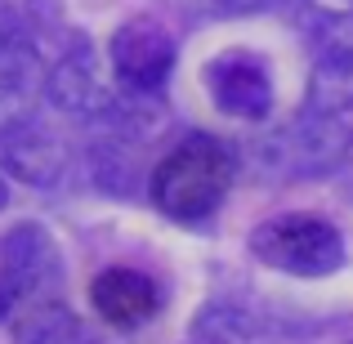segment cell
Instances as JSON below:
<instances>
[{"label": "cell", "instance_id": "9a60e30c", "mask_svg": "<svg viewBox=\"0 0 353 344\" xmlns=\"http://www.w3.org/2000/svg\"><path fill=\"white\" fill-rule=\"evenodd\" d=\"M192 344H224V340H215V336H210V340H192Z\"/></svg>", "mask_w": 353, "mask_h": 344}, {"label": "cell", "instance_id": "8992f818", "mask_svg": "<svg viewBox=\"0 0 353 344\" xmlns=\"http://www.w3.org/2000/svg\"><path fill=\"white\" fill-rule=\"evenodd\" d=\"M45 99L72 117H108L112 112V85H108V68L90 41H77L59 63L50 68L45 81Z\"/></svg>", "mask_w": 353, "mask_h": 344}, {"label": "cell", "instance_id": "6da1fadb", "mask_svg": "<svg viewBox=\"0 0 353 344\" xmlns=\"http://www.w3.org/2000/svg\"><path fill=\"white\" fill-rule=\"evenodd\" d=\"M233 174H237V161L219 139L188 134L157 161L148 192H152V206L161 215H170L174 224H206L224 206Z\"/></svg>", "mask_w": 353, "mask_h": 344}, {"label": "cell", "instance_id": "7a4b0ae2", "mask_svg": "<svg viewBox=\"0 0 353 344\" xmlns=\"http://www.w3.org/2000/svg\"><path fill=\"white\" fill-rule=\"evenodd\" d=\"M250 255L291 277H331L345 264V237L331 219L291 210L250 232Z\"/></svg>", "mask_w": 353, "mask_h": 344}, {"label": "cell", "instance_id": "5bb4252c", "mask_svg": "<svg viewBox=\"0 0 353 344\" xmlns=\"http://www.w3.org/2000/svg\"><path fill=\"white\" fill-rule=\"evenodd\" d=\"M0 322H9V295L0 291Z\"/></svg>", "mask_w": 353, "mask_h": 344}, {"label": "cell", "instance_id": "52a82bcc", "mask_svg": "<svg viewBox=\"0 0 353 344\" xmlns=\"http://www.w3.org/2000/svg\"><path fill=\"white\" fill-rule=\"evenodd\" d=\"M210 103L233 121H259L273 112V77L255 54H219L206 68Z\"/></svg>", "mask_w": 353, "mask_h": 344}, {"label": "cell", "instance_id": "ba28073f", "mask_svg": "<svg viewBox=\"0 0 353 344\" xmlns=\"http://www.w3.org/2000/svg\"><path fill=\"white\" fill-rule=\"evenodd\" d=\"M90 300H94V313L112 331H134V327H143V322L157 318V309H161V286L148 273H139V268L112 264L90 282Z\"/></svg>", "mask_w": 353, "mask_h": 344}, {"label": "cell", "instance_id": "8fae6325", "mask_svg": "<svg viewBox=\"0 0 353 344\" xmlns=\"http://www.w3.org/2000/svg\"><path fill=\"white\" fill-rule=\"evenodd\" d=\"M9 327H14L18 344H99L90 336L85 322H81L63 300H54V295L32 300V304H18V309L9 313Z\"/></svg>", "mask_w": 353, "mask_h": 344}, {"label": "cell", "instance_id": "277c9868", "mask_svg": "<svg viewBox=\"0 0 353 344\" xmlns=\"http://www.w3.org/2000/svg\"><path fill=\"white\" fill-rule=\"evenodd\" d=\"M59 246L41 224H18L0 241V291L9 295V313L18 304L45 300L59 291Z\"/></svg>", "mask_w": 353, "mask_h": 344}, {"label": "cell", "instance_id": "4fadbf2b", "mask_svg": "<svg viewBox=\"0 0 353 344\" xmlns=\"http://www.w3.org/2000/svg\"><path fill=\"white\" fill-rule=\"evenodd\" d=\"M336 170H340V179H345V188H349V197H353V139L345 143V156H340Z\"/></svg>", "mask_w": 353, "mask_h": 344}, {"label": "cell", "instance_id": "30bf717a", "mask_svg": "<svg viewBox=\"0 0 353 344\" xmlns=\"http://www.w3.org/2000/svg\"><path fill=\"white\" fill-rule=\"evenodd\" d=\"M0 170H9L32 188H54L68 174V148L50 125H36L32 117L18 130L0 134Z\"/></svg>", "mask_w": 353, "mask_h": 344}, {"label": "cell", "instance_id": "5b68a950", "mask_svg": "<svg viewBox=\"0 0 353 344\" xmlns=\"http://www.w3.org/2000/svg\"><path fill=\"white\" fill-rule=\"evenodd\" d=\"M353 108V18L327 14L318 27V54H313L304 112L313 117H340Z\"/></svg>", "mask_w": 353, "mask_h": 344}, {"label": "cell", "instance_id": "3957f363", "mask_svg": "<svg viewBox=\"0 0 353 344\" xmlns=\"http://www.w3.org/2000/svg\"><path fill=\"white\" fill-rule=\"evenodd\" d=\"M108 59H112V77L121 85L139 90V94H157L174 72V36L161 18L139 14L112 32Z\"/></svg>", "mask_w": 353, "mask_h": 344}, {"label": "cell", "instance_id": "7c38bea8", "mask_svg": "<svg viewBox=\"0 0 353 344\" xmlns=\"http://www.w3.org/2000/svg\"><path fill=\"white\" fill-rule=\"evenodd\" d=\"M188 9L192 23H210V18H246V14H264L277 0H179Z\"/></svg>", "mask_w": 353, "mask_h": 344}, {"label": "cell", "instance_id": "9c48e42d", "mask_svg": "<svg viewBox=\"0 0 353 344\" xmlns=\"http://www.w3.org/2000/svg\"><path fill=\"white\" fill-rule=\"evenodd\" d=\"M45 81H50V72H45L36 45L18 41V36H0V134L36 117Z\"/></svg>", "mask_w": 353, "mask_h": 344}]
</instances>
